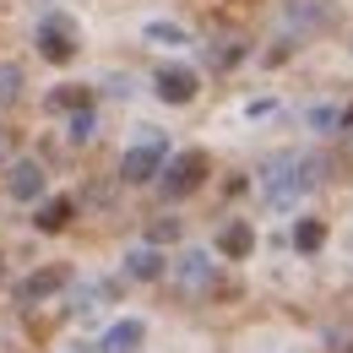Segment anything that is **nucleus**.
<instances>
[{
    "label": "nucleus",
    "mask_w": 353,
    "mask_h": 353,
    "mask_svg": "<svg viewBox=\"0 0 353 353\" xmlns=\"http://www.w3.org/2000/svg\"><path fill=\"white\" fill-rule=\"evenodd\" d=\"M315 185H321V163H315V158H283V163L261 179V196L272 207H294V201L310 196Z\"/></svg>",
    "instance_id": "1"
},
{
    "label": "nucleus",
    "mask_w": 353,
    "mask_h": 353,
    "mask_svg": "<svg viewBox=\"0 0 353 353\" xmlns=\"http://www.w3.org/2000/svg\"><path fill=\"white\" fill-rule=\"evenodd\" d=\"M33 44H39V54H44L49 65H71V60L82 54V28H77V17L49 11L44 22L33 28Z\"/></svg>",
    "instance_id": "2"
},
{
    "label": "nucleus",
    "mask_w": 353,
    "mask_h": 353,
    "mask_svg": "<svg viewBox=\"0 0 353 353\" xmlns=\"http://www.w3.org/2000/svg\"><path fill=\"white\" fill-rule=\"evenodd\" d=\"M212 174V158L201 152V147H190V152H174L169 163H163V174H158V190L169 196V201H185V196H196L201 185Z\"/></svg>",
    "instance_id": "3"
},
{
    "label": "nucleus",
    "mask_w": 353,
    "mask_h": 353,
    "mask_svg": "<svg viewBox=\"0 0 353 353\" xmlns=\"http://www.w3.org/2000/svg\"><path fill=\"white\" fill-rule=\"evenodd\" d=\"M169 277H174V288L185 299H196V294H212L218 288V261L207 250H185L179 261H169Z\"/></svg>",
    "instance_id": "4"
},
{
    "label": "nucleus",
    "mask_w": 353,
    "mask_h": 353,
    "mask_svg": "<svg viewBox=\"0 0 353 353\" xmlns=\"http://www.w3.org/2000/svg\"><path fill=\"white\" fill-rule=\"evenodd\" d=\"M163 163H169L163 136H147V141H136L131 152L120 158V179H125V185H152V179L163 174Z\"/></svg>",
    "instance_id": "5"
},
{
    "label": "nucleus",
    "mask_w": 353,
    "mask_h": 353,
    "mask_svg": "<svg viewBox=\"0 0 353 353\" xmlns=\"http://www.w3.org/2000/svg\"><path fill=\"white\" fill-rule=\"evenodd\" d=\"M44 190H49V179H44V163H39V158H11V163H6V196H11V201L39 207Z\"/></svg>",
    "instance_id": "6"
},
{
    "label": "nucleus",
    "mask_w": 353,
    "mask_h": 353,
    "mask_svg": "<svg viewBox=\"0 0 353 353\" xmlns=\"http://www.w3.org/2000/svg\"><path fill=\"white\" fill-rule=\"evenodd\" d=\"M196 92H201V77H196L190 65H163V71H152V98L169 103V109L196 103Z\"/></svg>",
    "instance_id": "7"
},
{
    "label": "nucleus",
    "mask_w": 353,
    "mask_h": 353,
    "mask_svg": "<svg viewBox=\"0 0 353 353\" xmlns=\"http://www.w3.org/2000/svg\"><path fill=\"white\" fill-rule=\"evenodd\" d=\"M147 343V321H136V315H120V321H109L103 326V337H98V353H136Z\"/></svg>",
    "instance_id": "8"
},
{
    "label": "nucleus",
    "mask_w": 353,
    "mask_h": 353,
    "mask_svg": "<svg viewBox=\"0 0 353 353\" xmlns=\"http://www.w3.org/2000/svg\"><path fill=\"white\" fill-rule=\"evenodd\" d=\"M60 288H65V266H39V272H28L17 283V305H44Z\"/></svg>",
    "instance_id": "9"
},
{
    "label": "nucleus",
    "mask_w": 353,
    "mask_h": 353,
    "mask_svg": "<svg viewBox=\"0 0 353 353\" xmlns=\"http://www.w3.org/2000/svg\"><path fill=\"white\" fill-rule=\"evenodd\" d=\"M250 250H256V228H250L245 218H234V223L218 228V256L223 261H245Z\"/></svg>",
    "instance_id": "10"
},
{
    "label": "nucleus",
    "mask_w": 353,
    "mask_h": 353,
    "mask_svg": "<svg viewBox=\"0 0 353 353\" xmlns=\"http://www.w3.org/2000/svg\"><path fill=\"white\" fill-rule=\"evenodd\" d=\"M125 277H136V283H158V277H169L163 250H158V245H136L131 256H125Z\"/></svg>",
    "instance_id": "11"
},
{
    "label": "nucleus",
    "mask_w": 353,
    "mask_h": 353,
    "mask_svg": "<svg viewBox=\"0 0 353 353\" xmlns=\"http://www.w3.org/2000/svg\"><path fill=\"white\" fill-rule=\"evenodd\" d=\"M33 223H39V234H60V228L77 223V201H71V196H44Z\"/></svg>",
    "instance_id": "12"
},
{
    "label": "nucleus",
    "mask_w": 353,
    "mask_h": 353,
    "mask_svg": "<svg viewBox=\"0 0 353 353\" xmlns=\"http://www.w3.org/2000/svg\"><path fill=\"white\" fill-rule=\"evenodd\" d=\"M283 11H288L294 28H321V22L332 17V0H288Z\"/></svg>",
    "instance_id": "13"
},
{
    "label": "nucleus",
    "mask_w": 353,
    "mask_h": 353,
    "mask_svg": "<svg viewBox=\"0 0 353 353\" xmlns=\"http://www.w3.org/2000/svg\"><path fill=\"white\" fill-rule=\"evenodd\" d=\"M141 39H147V44H158V49H185V44H190V33H185L179 22H163V17H158V22H147V28H141Z\"/></svg>",
    "instance_id": "14"
},
{
    "label": "nucleus",
    "mask_w": 353,
    "mask_h": 353,
    "mask_svg": "<svg viewBox=\"0 0 353 353\" xmlns=\"http://www.w3.org/2000/svg\"><path fill=\"white\" fill-rule=\"evenodd\" d=\"M321 245H326V223L321 218H299L294 223V250H299V256H315Z\"/></svg>",
    "instance_id": "15"
},
{
    "label": "nucleus",
    "mask_w": 353,
    "mask_h": 353,
    "mask_svg": "<svg viewBox=\"0 0 353 353\" xmlns=\"http://www.w3.org/2000/svg\"><path fill=\"white\" fill-rule=\"evenodd\" d=\"M88 103H92V92L82 88V82H65L60 92H49V109H54V114H77V109H88Z\"/></svg>",
    "instance_id": "16"
},
{
    "label": "nucleus",
    "mask_w": 353,
    "mask_h": 353,
    "mask_svg": "<svg viewBox=\"0 0 353 353\" xmlns=\"http://www.w3.org/2000/svg\"><path fill=\"white\" fill-rule=\"evenodd\" d=\"M22 88H28V82H22V65L0 60V109H6V103H11V98H17Z\"/></svg>",
    "instance_id": "17"
},
{
    "label": "nucleus",
    "mask_w": 353,
    "mask_h": 353,
    "mask_svg": "<svg viewBox=\"0 0 353 353\" xmlns=\"http://www.w3.org/2000/svg\"><path fill=\"white\" fill-rule=\"evenodd\" d=\"M169 239H179V218H163L147 228V245H169Z\"/></svg>",
    "instance_id": "18"
},
{
    "label": "nucleus",
    "mask_w": 353,
    "mask_h": 353,
    "mask_svg": "<svg viewBox=\"0 0 353 353\" xmlns=\"http://www.w3.org/2000/svg\"><path fill=\"white\" fill-rule=\"evenodd\" d=\"M88 136H92V109H77V114H71V141L82 147Z\"/></svg>",
    "instance_id": "19"
},
{
    "label": "nucleus",
    "mask_w": 353,
    "mask_h": 353,
    "mask_svg": "<svg viewBox=\"0 0 353 353\" xmlns=\"http://www.w3.org/2000/svg\"><path fill=\"white\" fill-rule=\"evenodd\" d=\"M6 147H11V131H6V125H0V158H6Z\"/></svg>",
    "instance_id": "20"
},
{
    "label": "nucleus",
    "mask_w": 353,
    "mask_h": 353,
    "mask_svg": "<svg viewBox=\"0 0 353 353\" xmlns=\"http://www.w3.org/2000/svg\"><path fill=\"white\" fill-rule=\"evenodd\" d=\"M343 125H353V109H348V114H343Z\"/></svg>",
    "instance_id": "21"
},
{
    "label": "nucleus",
    "mask_w": 353,
    "mask_h": 353,
    "mask_svg": "<svg viewBox=\"0 0 353 353\" xmlns=\"http://www.w3.org/2000/svg\"><path fill=\"white\" fill-rule=\"evenodd\" d=\"M0 283H6V266H0Z\"/></svg>",
    "instance_id": "22"
}]
</instances>
